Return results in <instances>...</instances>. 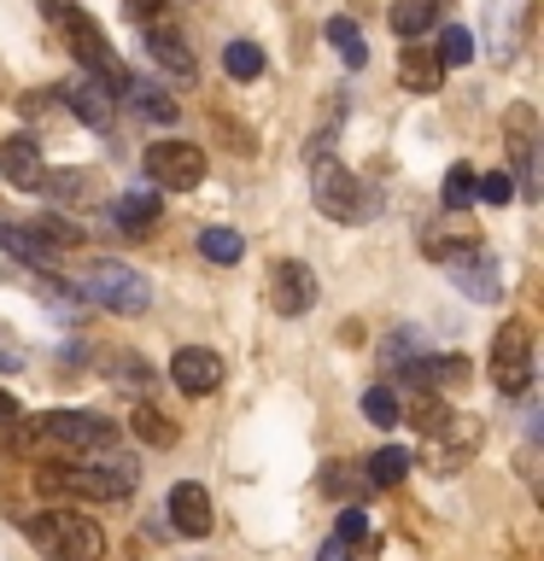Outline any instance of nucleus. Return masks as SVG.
<instances>
[{
	"label": "nucleus",
	"mask_w": 544,
	"mask_h": 561,
	"mask_svg": "<svg viewBox=\"0 0 544 561\" xmlns=\"http://www.w3.org/2000/svg\"><path fill=\"white\" fill-rule=\"evenodd\" d=\"M53 105H59V100H53V88H35V94L18 100V112H24V117H42V112H53Z\"/></svg>",
	"instance_id": "nucleus-36"
},
{
	"label": "nucleus",
	"mask_w": 544,
	"mask_h": 561,
	"mask_svg": "<svg viewBox=\"0 0 544 561\" xmlns=\"http://www.w3.org/2000/svg\"><path fill=\"white\" fill-rule=\"evenodd\" d=\"M147 182L158 193H193L205 182V152L193 147V140H152L147 147Z\"/></svg>",
	"instance_id": "nucleus-7"
},
{
	"label": "nucleus",
	"mask_w": 544,
	"mask_h": 561,
	"mask_svg": "<svg viewBox=\"0 0 544 561\" xmlns=\"http://www.w3.org/2000/svg\"><path fill=\"white\" fill-rule=\"evenodd\" d=\"M474 199V170L468 164H451L445 170V210H463Z\"/></svg>",
	"instance_id": "nucleus-32"
},
{
	"label": "nucleus",
	"mask_w": 544,
	"mask_h": 561,
	"mask_svg": "<svg viewBox=\"0 0 544 561\" xmlns=\"http://www.w3.org/2000/svg\"><path fill=\"white\" fill-rule=\"evenodd\" d=\"M35 485L53 497H94V503H117L140 485V462L135 456H100V462H77V468H42Z\"/></svg>",
	"instance_id": "nucleus-1"
},
{
	"label": "nucleus",
	"mask_w": 544,
	"mask_h": 561,
	"mask_svg": "<svg viewBox=\"0 0 544 561\" xmlns=\"http://www.w3.org/2000/svg\"><path fill=\"white\" fill-rule=\"evenodd\" d=\"M200 252H205L211 263H240V257H246V240L235 234V228L211 222V228H200Z\"/></svg>",
	"instance_id": "nucleus-24"
},
{
	"label": "nucleus",
	"mask_w": 544,
	"mask_h": 561,
	"mask_svg": "<svg viewBox=\"0 0 544 561\" xmlns=\"http://www.w3.org/2000/svg\"><path fill=\"white\" fill-rule=\"evenodd\" d=\"M158 12H165V0H123V18H135V24H158Z\"/></svg>",
	"instance_id": "nucleus-35"
},
{
	"label": "nucleus",
	"mask_w": 544,
	"mask_h": 561,
	"mask_svg": "<svg viewBox=\"0 0 544 561\" xmlns=\"http://www.w3.org/2000/svg\"><path fill=\"white\" fill-rule=\"evenodd\" d=\"M30 438H53V445H77V450H105L117 438V421H105L94 410H47L30 421Z\"/></svg>",
	"instance_id": "nucleus-6"
},
{
	"label": "nucleus",
	"mask_w": 544,
	"mask_h": 561,
	"mask_svg": "<svg viewBox=\"0 0 544 561\" xmlns=\"http://www.w3.org/2000/svg\"><path fill=\"white\" fill-rule=\"evenodd\" d=\"M53 94H59V105H65V112L77 117V123H88V129H112L117 94H112L105 82H94L88 70H82V77H70L65 88H53Z\"/></svg>",
	"instance_id": "nucleus-9"
},
{
	"label": "nucleus",
	"mask_w": 544,
	"mask_h": 561,
	"mask_svg": "<svg viewBox=\"0 0 544 561\" xmlns=\"http://www.w3.org/2000/svg\"><path fill=\"white\" fill-rule=\"evenodd\" d=\"M170 380H175V392H188V398H211L223 386V357L205 345H182L170 357Z\"/></svg>",
	"instance_id": "nucleus-10"
},
{
	"label": "nucleus",
	"mask_w": 544,
	"mask_h": 561,
	"mask_svg": "<svg viewBox=\"0 0 544 561\" xmlns=\"http://www.w3.org/2000/svg\"><path fill=\"white\" fill-rule=\"evenodd\" d=\"M18 526L30 533L35 550H47L53 561H100L105 533L77 508H47V515H18Z\"/></svg>",
	"instance_id": "nucleus-4"
},
{
	"label": "nucleus",
	"mask_w": 544,
	"mask_h": 561,
	"mask_svg": "<svg viewBox=\"0 0 544 561\" xmlns=\"http://www.w3.org/2000/svg\"><path fill=\"white\" fill-rule=\"evenodd\" d=\"M363 533H369V515H363L358 503H345V508H340V533H333V538H340V543H358Z\"/></svg>",
	"instance_id": "nucleus-34"
},
{
	"label": "nucleus",
	"mask_w": 544,
	"mask_h": 561,
	"mask_svg": "<svg viewBox=\"0 0 544 561\" xmlns=\"http://www.w3.org/2000/svg\"><path fill=\"white\" fill-rule=\"evenodd\" d=\"M363 415L375 421V427H398V392H393V386H369V392H363Z\"/></svg>",
	"instance_id": "nucleus-28"
},
{
	"label": "nucleus",
	"mask_w": 544,
	"mask_h": 561,
	"mask_svg": "<svg viewBox=\"0 0 544 561\" xmlns=\"http://www.w3.org/2000/svg\"><path fill=\"white\" fill-rule=\"evenodd\" d=\"M165 7H170V0H165ZM182 7H188V0H182Z\"/></svg>",
	"instance_id": "nucleus-39"
},
{
	"label": "nucleus",
	"mask_w": 544,
	"mask_h": 561,
	"mask_svg": "<svg viewBox=\"0 0 544 561\" xmlns=\"http://www.w3.org/2000/svg\"><path fill=\"white\" fill-rule=\"evenodd\" d=\"M0 170H7L18 187H35V182H42V170H47L42 164V147H35L30 135H12L7 147H0Z\"/></svg>",
	"instance_id": "nucleus-20"
},
{
	"label": "nucleus",
	"mask_w": 544,
	"mask_h": 561,
	"mask_svg": "<svg viewBox=\"0 0 544 561\" xmlns=\"http://www.w3.org/2000/svg\"><path fill=\"white\" fill-rule=\"evenodd\" d=\"M270 305L281 316H305L316 305V275H310V263H275V280H270Z\"/></svg>",
	"instance_id": "nucleus-13"
},
{
	"label": "nucleus",
	"mask_w": 544,
	"mask_h": 561,
	"mask_svg": "<svg viewBox=\"0 0 544 561\" xmlns=\"http://www.w3.org/2000/svg\"><path fill=\"white\" fill-rule=\"evenodd\" d=\"M398 421H410L416 433L439 438V433H445V427H451L456 415H451V403L439 398V392H416V398H404V403H398Z\"/></svg>",
	"instance_id": "nucleus-19"
},
{
	"label": "nucleus",
	"mask_w": 544,
	"mask_h": 561,
	"mask_svg": "<svg viewBox=\"0 0 544 561\" xmlns=\"http://www.w3.org/2000/svg\"><path fill=\"white\" fill-rule=\"evenodd\" d=\"M70 293L88 298V305H100V310H112V316H140V310L152 305L147 275L129 270V263H117V257H94V263H82V270L70 275Z\"/></svg>",
	"instance_id": "nucleus-3"
},
{
	"label": "nucleus",
	"mask_w": 544,
	"mask_h": 561,
	"mask_svg": "<svg viewBox=\"0 0 544 561\" xmlns=\"http://www.w3.org/2000/svg\"><path fill=\"white\" fill-rule=\"evenodd\" d=\"M445 270H451V287L463 293V298H474V305H498V298H503V270H498V257H491L486 245L451 257Z\"/></svg>",
	"instance_id": "nucleus-8"
},
{
	"label": "nucleus",
	"mask_w": 544,
	"mask_h": 561,
	"mask_svg": "<svg viewBox=\"0 0 544 561\" xmlns=\"http://www.w3.org/2000/svg\"><path fill=\"white\" fill-rule=\"evenodd\" d=\"M480 245V228H474L463 210H445V217H433L428 228H421V252H428L433 263H451Z\"/></svg>",
	"instance_id": "nucleus-11"
},
{
	"label": "nucleus",
	"mask_w": 544,
	"mask_h": 561,
	"mask_svg": "<svg viewBox=\"0 0 544 561\" xmlns=\"http://www.w3.org/2000/svg\"><path fill=\"white\" fill-rule=\"evenodd\" d=\"M18 421H24V415H18V398L0 386V427H18Z\"/></svg>",
	"instance_id": "nucleus-37"
},
{
	"label": "nucleus",
	"mask_w": 544,
	"mask_h": 561,
	"mask_svg": "<svg viewBox=\"0 0 544 561\" xmlns=\"http://www.w3.org/2000/svg\"><path fill=\"white\" fill-rule=\"evenodd\" d=\"M474 199H486V205H509V199H515V175H503V170L474 175Z\"/></svg>",
	"instance_id": "nucleus-31"
},
{
	"label": "nucleus",
	"mask_w": 544,
	"mask_h": 561,
	"mask_svg": "<svg viewBox=\"0 0 544 561\" xmlns=\"http://www.w3.org/2000/svg\"><path fill=\"white\" fill-rule=\"evenodd\" d=\"M158 210H165V193L158 187H129L112 199V222L123 228V234H147V228L158 222Z\"/></svg>",
	"instance_id": "nucleus-17"
},
{
	"label": "nucleus",
	"mask_w": 544,
	"mask_h": 561,
	"mask_svg": "<svg viewBox=\"0 0 544 561\" xmlns=\"http://www.w3.org/2000/svg\"><path fill=\"white\" fill-rule=\"evenodd\" d=\"M439 65H468L474 59V35L463 30V24H451V30H439Z\"/></svg>",
	"instance_id": "nucleus-29"
},
{
	"label": "nucleus",
	"mask_w": 544,
	"mask_h": 561,
	"mask_svg": "<svg viewBox=\"0 0 544 561\" xmlns=\"http://www.w3.org/2000/svg\"><path fill=\"white\" fill-rule=\"evenodd\" d=\"M439 12H445V0H398V7L386 12V24H393L398 42H421V35L439 24Z\"/></svg>",
	"instance_id": "nucleus-18"
},
{
	"label": "nucleus",
	"mask_w": 544,
	"mask_h": 561,
	"mask_svg": "<svg viewBox=\"0 0 544 561\" xmlns=\"http://www.w3.org/2000/svg\"><path fill=\"white\" fill-rule=\"evenodd\" d=\"M316 561H351V543H340V538H328L322 550H316Z\"/></svg>",
	"instance_id": "nucleus-38"
},
{
	"label": "nucleus",
	"mask_w": 544,
	"mask_h": 561,
	"mask_svg": "<svg viewBox=\"0 0 544 561\" xmlns=\"http://www.w3.org/2000/svg\"><path fill=\"white\" fill-rule=\"evenodd\" d=\"M123 100H129L147 123H158V129H175V117H182L165 88H147V82H129V88H123Z\"/></svg>",
	"instance_id": "nucleus-22"
},
{
	"label": "nucleus",
	"mask_w": 544,
	"mask_h": 561,
	"mask_svg": "<svg viewBox=\"0 0 544 561\" xmlns=\"http://www.w3.org/2000/svg\"><path fill=\"white\" fill-rule=\"evenodd\" d=\"M503 140L515 158V187H533V140H539V112L533 105H509L503 112Z\"/></svg>",
	"instance_id": "nucleus-14"
},
{
	"label": "nucleus",
	"mask_w": 544,
	"mask_h": 561,
	"mask_svg": "<svg viewBox=\"0 0 544 561\" xmlns=\"http://www.w3.org/2000/svg\"><path fill=\"white\" fill-rule=\"evenodd\" d=\"M416 357H421V333H416V328H398L393 340L381 345V363H386V375H393L398 363H416Z\"/></svg>",
	"instance_id": "nucleus-30"
},
{
	"label": "nucleus",
	"mask_w": 544,
	"mask_h": 561,
	"mask_svg": "<svg viewBox=\"0 0 544 561\" xmlns=\"http://www.w3.org/2000/svg\"><path fill=\"white\" fill-rule=\"evenodd\" d=\"M328 42H333V53H340L351 70L369 65V42H363V30L351 24V18H328Z\"/></svg>",
	"instance_id": "nucleus-23"
},
{
	"label": "nucleus",
	"mask_w": 544,
	"mask_h": 561,
	"mask_svg": "<svg viewBox=\"0 0 544 561\" xmlns=\"http://www.w3.org/2000/svg\"><path fill=\"white\" fill-rule=\"evenodd\" d=\"M404 473H410V450H404V445H381V450L363 462V480L375 485V491L404 485Z\"/></svg>",
	"instance_id": "nucleus-21"
},
{
	"label": "nucleus",
	"mask_w": 544,
	"mask_h": 561,
	"mask_svg": "<svg viewBox=\"0 0 544 561\" xmlns=\"http://www.w3.org/2000/svg\"><path fill=\"white\" fill-rule=\"evenodd\" d=\"M165 515L170 526L182 538H205L211 533V491L200 480H182V485H170V497H165Z\"/></svg>",
	"instance_id": "nucleus-12"
},
{
	"label": "nucleus",
	"mask_w": 544,
	"mask_h": 561,
	"mask_svg": "<svg viewBox=\"0 0 544 561\" xmlns=\"http://www.w3.org/2000/svg\"><path fill=\"white\" fill-rule=\"evenodd\" d=\"M491 386L509 398L533 386V322H521V316H509V322L491 333Z\"/></svg>",
	"instance_id": "nucleus-5"
},
{
	"label": "nucleus",
	"mask_w": 544,
	"mask_h": 561,
	"mask_svg": "<svg viewBox=\"0 0 544 561\" xmlns=\"http://www.w3.org/2000/svg\"><path fill=\"white\" fill-rule=\"evenodd\" d=\"M310 199L333 222H369L381 210V193L369 187L358 170H345L333 152H316L310 158Z\"/></svg>",
	"instance_id": "nucleus-2"
},
{
	"label": "nucleus",
	"mask_w": 544,
	"mask_h": 561,
	"mask_svg": "<svg viewBox=\"0 0 544 561\" xmlns=\"http://www.w3.org/2000/svg\"><path fill=\"white\" fill-rule=\"evenodd\" d=\"M147 53L170 70L175 82H193V77H200V59H193V47H188V35H182V30H170V24H147Z\"/></svg>",
	"instance_id": "nucleus-15"
},
{
	"label": "nucleus",
	"mask_w": 544,
	"mask_h": 561,
	"mask_svg": "<svg viewBox=\"0 0 544 561\" xmlns=\"http://www.w3.org/2000/svg\"><path fill=\"white\" fill-rule=\"evenodd\" d=\"M398 77H404V88H410V94H439V82H445V65H439L433 47L404 42V47H398Z\"/></svg>",
	"instance_id": "nucleus-16"
},
{
	"label": "nucleus",
	"mask_w": 544,
	"mask_h": 561,
	"mask_svg": "<svg viewBox=\"0 0 544 561\" xmlns=\"http://www.w3.org/2000/svg\"><path fill=\"white\" fill-rule=\"evenodd\" d=\"M322 491H328V497H351V491H358V468L328 462V468H322Z\"/></svg>",
	"instance_id": "nucleus-33"
},
{
	"label": "nucleus",
	"mask_w": 544,
	"mask_h": 561,
	"mask_svg": "<svg viewBox=\"0 0 544 561\" xmlns=\"http://www.w3.org/2000/svg\"><path fill=\"white\" fill-rule=\"evenodd\" d=\"M35 187H47L59 205L88 199V170H42V182H35Z\"/></svg>",
	"instance_id": "nucleus-27"
},
{
	"label": "nucleus",
	"mask_w": 544,
	"mask_h": 561,
	"mask_svg": "<svg viewBox=\"0 0 544 561\" xmlns=\"http://www.w3.org/2000/svg\"><path fill=\"white\" fill-rule=\"evenodd\" d=\"M129 427H135V438H147V445H158V450L175 445V421H165L152 403H140V410L129 415Z\"/></svg>",
	"instance_id": "nucleus-26"
},
{
	"label": "nucleus",
	"mask_w": 544,
	"mask_h": 561,
	"mask_svg": "<svg viewBox=\"0 0 544 561\" xmlns=\"http://www.w3.org/2000/svg\"><path fill=\"white\" fill-rule=\"evenodd\" d=\"M223 70H228L235 82H258V77H263V47H258V42H228V47H223Z\"/></svg>",
	"instance_id": "nucleus-25"
}]
</instances>
